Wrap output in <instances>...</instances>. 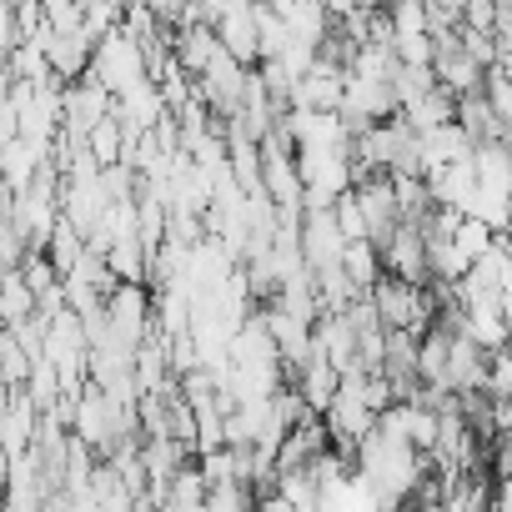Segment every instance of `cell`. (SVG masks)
Instances as JSON below:
<instances>
[{
	"label": "cell",
	"mask_w": 512,
	"mask_h": 512,
	"mask_svg": "<svg viewBox=\"0 0 512 512\" xmlns=\"http://www.w3.org/2000/svg\"><path fill=\"white\" fill-rule=\"evenodd\" d=\"M86 141L96 146V161H101V166H111V161H116V146H121V141H116V126H111V121H101Z\"/></svg>",
	"instance_id": "3"
},
{
	"label": "cell",
	"mask_w": 512,
	"mask_h": 512,
	"mask_svg": "<svg viewBox=\"0 0 512 512\" xmlns=\"http://www.w3.org/2000/svg\"><path fill=\"white\" fill-rule=\"evenodd\" d=\"M141 327H146V297H141L136 287L111 292V332L136 347V342H141Z\"/></svg>",
	"instance_id": "1"
},
{
	"label": "cell",
	"mask_w": 512,
	"mask_h": 512,
	"mask_svg": "<svg viewBox=\"0 0 512 512\" xmlns=\"http://www.w3.org/2000/svg\"><path fill=\"white\" fill-rule=\"evenodd\" d=\"M427 21H432V36L457 31L467 21V0H427Z\"/></svg>",
	"instance_id": "2"
}]
</instances>
